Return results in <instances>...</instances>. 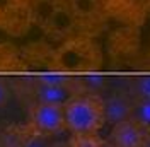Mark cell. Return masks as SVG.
<instances>
[{
    "label": "cell",
    "instance_id": "cell-12",
    "mask_svg": "<svg viewBox=\"0 0 150 147\" xmlns=\"http://www.w3.org/2000/svg\"><path fill=\"white\" fill-rule=\"evenodd\" d=\"M10 98V89H9V84L5 82L2 77H0V110L7 106Z\"/></svg>",
    "mask_w": 150,
    "mask_h": 147
},
{
    "label": "cell",
    "instance_id": "cell-8",
    "mask_svg": "<svg viewBox=\"0 0 150 147\" xmlns=\"http://www.w3.org/2000/svg\"><path fill=\"white\" fill-rule=\"evenodd\" d=\"M125 91L128 92L135 101L150 99V75H138V77H133Z\"/></svg>",
    "mask_w": 150,
    "mask_h": 147
},
{
    "label": "cell",
    "instance_id": "cell-4",
    "mask_svg": "<svg viewBox=\"0 0 150 147\" xmlns=\"http://www.w3.org/2000/svg\"><path fill=\"white\" fill-rule=\"evenodd\" d=\"M114 147H145L150 140V128L135 118L112 125L109 138Z\"/></svg>",
    "mask_w": 150,
    "mask_h": 147
},
{
    "label": "cell",
    "instance_id": "cell-7",
    "mask_svg": "<svg viewBox=\"0 0 150 147\" xmlns=\"http://www.w3.org/2000/svg\"><path fill=\"white\" fill-rule=\"evenodd\" d=\"M77 82L82 94H96V96H103L106 91V77L101 74H84L80 77H77Z\"/></svg>",
    "mask_w": 150,
    "mask_h": 147
},
{
    "label": "cell",
    "instance_id": "cell-9",
    "mask_svg": "<svg viewBox=\"0 0 150 147\" xmlns=\"http://www.w3.org/2000/svg\"><path fill=\"white\" fill-rule=\"evenodd\" d=\"M99 2L97 0H70V9L75 14V17H89L97 10Z\"/></svg>",
    "mask_w": 150,
    "mask_h": 147
},
{
    "label": "cell",
    "instance_id": "cell-5",
    "mask_svg": "<svg viewBox=\"0 0 150 147\" xmlns=\"http://www.w3.org/2000/svg\"><path fill=\"white\" fill-rule=\"evenodd\" d=\"M103 101H104V116H106V123H109L111 127L133 116L135 99H133L126 91L109 92V94L103 96Z\"/></svg>",
    "mask_w": 150,
    "mask_h": 147
},
{
    "label": "cell",
    "instance_id": "cell-1",
    "mask_svg": "<svg viewBox=\"0 0 150 147\" xmlns=\"http://www.w3.org/2000/svg\"><path fill=\"white\" fill-rule=\"evenodd\" d=\"M67 130L74 135L97 133L106 123L103 96L77 94L65 103Z\"/></svg>",
    "mask_w": 150,
    "mask_h": 147
},
{
    "label": "cell",
    "instance_id": "cell-2",
    "mask_svg": "<svg viewBox=\"0 0 150 147\" xmlns=\"http://www.w3.org/2000/svg\"><path fill=\"white\" fill-rule=\"evenodd\" d=\"M29 127L33 135L53 137L67 130L65 104L36 103L29 111Z\"/></svg>",
    "mask_w": 150,
    "mask_h": 147
},
{
    "label": "cell",
    "instance_id": "cell-14",
    "mask_svg": "<svg viewBox=\"0 0 150 147\" xmlns=\"http://www.w3.org/2000/svg\"><path fill=\"white\" fill-rule=\"evenodd\" d=\"M145 147H150V140H149V142H147V146H145Z\"/></svg>",
    "mask_w": 150,
    "mask_h": 147
},
{
    "label": "cell",
    "instance_id": "cell-3",
    "mask_svg": "<svg viewBox=\"0 0 150 147\" xmlns=\"http://www.w3.org/2000/svg\"><path fill=\"white\" fill-rule=\"evenodd\" d=\"M58 72L72 74L91 69V45L87 41H70L58 50L55 56Z\"/></svg>",
    "mask_w": 150,
    "mask_h": 147
},
{
    "label": "cell",
    "instance_id": "cell-13",
    "mask_svg": "<svg viewBox=\"0 0 150 147\" xmlns=\"http://www.w3.org/2000/svg\"><path fill=\"white\" fill-rule=\"evenodd\" d=\"M21 147H48L46 137H41V135H31L26 142H22V146Z\"/></svg>",
    "mask_w": 150,
    "mask_h": 147
},
{
    "label": "cell",
    "instance_id": "cell-6",
    "mask_svg": "<svg viewBox=\"0 0 150 147\" xmlns=\"http://www.w3.org/2000/svg\"><path fill=\"white\" fill-rule=\"evenodd\" d=\"M75 26V14L72 12L70 7H62L56 5L55 10L51 12V16L46 21V28L55 33V34H65L70 33Z\"/></svg>",
    "mask_w": 150,
    "mask_h": 147
},
{
    "label": "cell",
    "instance_id": "cell-11",
    "mask_svg": "<svg viewBox=\"0 0 150 147\" xmlns=\"http://www.w3.org/2000/svg\"><path fill=\"white\" fill-rule=\"evenodd\" d=\"M137 121L143 123L145 127L150 128V99H140L135 101V108H133V116Z\"/></svg>",
    "mask_w": 150,
    "mask_h": 147
},
{
    "label": "cell",
    "instance_id": "cell-10",
    "mask_svg": "<svg viewBox=\"0 0 150 147\" xmlns=\"http://www.w3.org/2000/svg\"><path fill=\"white\" fill-rule=\"evenodd\" d=\"M72 147H114L109 140L97 137V133L92 135H74Z\"/></svg>",
    "mask_w": 150,
    "mask_h": 147
}]
</instances>
